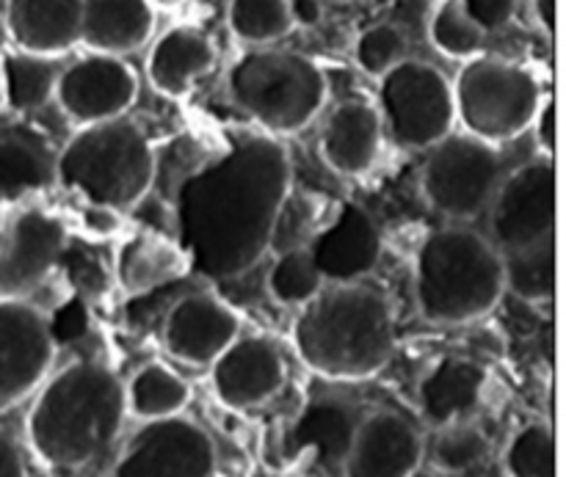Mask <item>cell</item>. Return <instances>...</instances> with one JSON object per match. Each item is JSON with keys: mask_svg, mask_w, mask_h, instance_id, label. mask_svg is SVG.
<instances>
[{"mask_svg": "<svg viewBox=\"0 0 566 477\" xmlns=\"http://www.w3.org/2000/svg\"><path fill=\"white\" fill-rule=\"evenodd\" d=\"M486 213H490V241L501 252L556 241V158L536 155L520 169L503 174Z\"/></svg>", "mask_w": 566, "mask_h": 477, "instance_id": "10", "label": "cell"}, {"mask_svg": "<svg viewBox=\"0 0 566 477\" xmlns=\"http://www.w3.org/2000/svg\"><path fill=\"white\" fill-rule=\"evenodd\" d=\"M429 42L448 59L468 61L484 50L486 31L470 14L464 0H440L431 11Z\"/></svg>", "mask_w": 566, "mask_h": 477, "instance_id": "32", "label": "cell"}, {"mask_svg": "<svg viewBox=\"0 0 566 477\" xmlns=\"http://www.w3.org/2000/svg\"><path fill=\"white\" fill-rule=\"evenodd\" d=\"M298 359L329 381H365L396 353V312L365 282H324L291 329Z\"/></svg>", "mask_w": 566, "mask_h": 477, "instance_id": "2", "label": "cell"}, {"mask_svg": "<svg viewBox=\"0 0 566 477\" xmlns=\"http://www.w3.org/2000/svg\"><path fill=\"white\" fill-rule=\"evenodd\" d=\"M451 86L453 110L462 130L492 147L531 130L545 97L539 77L528 66L481 53L464 61Z\"/></svg>", "mask_w": 566, "mask_h": 477, "instance_id": "7", "label": "cell"}, {"mask_svg": "<svg viewBox=\"0 0 566 477\" xmlns=\"http://www.w3.org/2000/svg\"><path fill=\"white\" fill-rule=\"evenodd\" d=\"M426 152L420 191L429 208L451 224L486 213L506 174L497 147L468 132H451Z\"/></svg>", "mask_w": 566, "mask_h": 477, "instance_id": "9", "label": "cell"}, {"mask_svg": "<svg viewBox=\"0 0 566 477\" xmlns=\"http://www.w3.org/2000/svg\"><path fill=\"white\" fill-rule=\"evenodd\" d=\"M138 97V75L122 55L86 53L61 66L53 99L77 127L127 116Z\"/></svg>", "mask_w": 566, "mask_h": 477, "instance_id": "13", "label": "cell"}, {"mask_svg": "<svg viewBox=\"0 0 566 477\" xmlns=\"http://www.w3.org/2000/svg\"><path fill=\"white\" fill-rule=\"evenodd\" d=\"M216 445L193 420L166 417L142 423L116 456L111 477H213Z\"/></svg>", "mask_w": 566, "mask_h": 477, "instance_id": "11", "label": "cell"}, {"mask_svg": "<svg viewBox=\"0 0 566 477\" xmlns=\"http://www.w3.org/2000/svg\"><path fill=\"white\" fill-rule=\"evenodd\" d=\"M385 144L379 110L368 99L337 103L321 127V160L340 177H363L376 166Z\"/></svg>", "mask_w": 566, "mask_h": 477, "instance_id": "19", "label": "cell"}, {"mask_svg": "<svg viewBox=\"0 0 566 477\" xmlns=\"http://www.w3.org/2000/svg\"><path fill=\"white\" fill-rule=\"evenodd\" d=\"M0 88H3V75H0Z\"/></svg>", "mask_w": 566, "mask_h": 477, "instance_id": "42", "label": "cell"}, {"mask_svg": "<svg viewBox=\"0 0 566 477\" xmlns=\"http://www.w3.org/2000/svg\"><path fill=\"white\" fill-rule=\"evenodd\" d=\"M359 420H363V414L346 398H313L287 431V451H291V456L310 453L324 473L343 475V464L352 451Z\"/></svg>", "mask_w": 566, "mask_h": 477, "instance_id": "20", "label": "cell"}, {"mask_svg": "<svg viewBox=\"0 0 566 477\" xmlns=\"http://www.w3.org/2000/svg\"><path fill=\"white\" fill-rule=\"evenodd\" d=\"M484 392L486 370L479 362L462 357H442L418 381L420 417L431 428L470 420L479 412Z\"/></svg>", "mask_w": 566, "mask_h": 477, "instance_id": "22", "label": "cell"}, {"mask_svg": "<svg viewBox=\"0 0 566 477\" xmlns=\"http://www.w3.org/2000/svg\"><path fill=\"white\" fill-rule=\"evenodd\" d=\"M531 14L545 36H556V0H531Z\"/></svg>", "mask_w": 566, "mask_h": 477, "instance_id": "39", "label": "cell"}, {"mask_svg": "<svg viewBox=\"0 0 566 477\" xmlns=\"http://www.w3.org/2000/svg\"><path fill=\"white\" fill-rule=\"evenodd\" d=\"M191 274L180 243L153 230L127 237L116 252V282L127 296H144Z\"/></svg>", "mask_w": 566, "mask_h": 477, "instance_id": "25", "label": "cell"}, {"mask_svg": "<svg viewBox=\"0 0 566 477\" xmlns=\"http://www.w3.org/2000/svg\"><path fill=\"white\" fill-rule=\"evenodd\" d=\"M464 6L486 33L506 28L517 11V0H464Z\"/></svg>", "mask_w": 566, "mask_h": 477, "instance_id": "36", "label": "cell"}, {"mask_svg": "<svg viewBox=\"0 0 566 477\" xmlns=\"http://www.w3.org/2000/svg\"><path fill=\"white\" fill-rule=\"evenodd\" d=\"M125 384L103 362H72L39 390L28 442L44 464L81 469L116 445L125 425Z\"/></svg>", "mask_w": 566, "mask_h": 477, "instance_id": "3", "label": "cell"}, {"mask_svg": "<svg viewBox=\"0 0 566 477\" xmlns=\"http://www.w3.org/2000/svg\"><path fill=\"white\" fill-rule=\"evenodd\" d=\"M407 33L392 22H376L365 28L354 42V61L370 77H381L387 70L407 59Z\"/></svg>", "mask_w": 566, "mask_h": 477, "instance_id": "35", "label": "cell"}, {"mask_svg": "<svg viewBox=\"0 0 566 477\" xmlns=\"http://www.w3.org/2000/svg\"><path fill=\"white\" fill-rule=\"evenodd\" d=\"M155 28L153 0H83L81 44L92 53H136Z\"/></svg>", "mask_w": 566, "mask_h": 477, "instance_id": "24", "label": "cell"}, {"mask_svg": "<svg viewBox=\"0 0 566 477\" xmlns=\"http://www.w3.org/2000/svg\"><path fill=\"white\" fill-rule=\"evenodd\" d=\"M0 477H25V458L20 445L0 431Z\"/></svg>", "mask_w": 566, "mask_h": 477, "instance_id": "38", "label": "cell"}, {"mask_svg": "<svg viewBox=\"0 0 566 477\" xmlns=\"http://www.w3.org/2000/svg\"><path fill=\"white\" fill-rule=\"evenodd\" d=\"M53 357L55 337L48 315L31 301L0 298V412L42 386Z\"/></svg>", "mask_w": 566, "mask_h": 477, "instance_id": "12", "label": "cell"}, {"mask_svg": "<svg viewBox=\"0 0 566 477\" xmlns=\"http://www.w3.org/2000/svg\"><path fill=\"white\" fill-rule=\"evenodd\" d=\"M227 94L269 136H293L318 119L329 97L326 72L296 50L252 47L227 70Z\"/></svg>", "mask_w": 566, "mask_h": 477, "instance_id": "6", "label": "cell"}, {"mask_svg": "<svg viewBox=\"0 0 566 477\" xmlns=\"http://www.w3.org/2000/svg\"><path fill=\"white\" fill-rule=\"evenodd\" d=\"M216 66V44L202 28L175 25L155 39L147 55V81L158 94L180 99Z\"/></svg>", "mask_w": 566, "mask_h": 477, "instance_id": "23", "label": "cell"}, {"mask_svg": "<svg viewBox=\"0 0 566 477\" xmlns=\"http://www.w3.org/2000/svg\"><path fill=\"white\" fill-rule=\"evenodd\" d=\"M55 180L53 160L33 144L0 138V202H14L25 193L44 191Z\"/></svg>", "mask_w": 566, "mask_h": 477, "instance_id": "31", "label": "cell"}, {"mask_svg": "<svg viewBox=\"0 0 566 477\" xmlns=\"http://www.w3.org/2000/svg\"><path fill=\"white\" fill-rule=\"evenodd\" d=\"M182 3H191V0H153V6H164V9H177Z\"/></svg>", "mask_w": 566, "mask_h": 477, "instance_id": "40", "label": "cell"}, {"mask_svg": "<svg viewBox=\"0 0 566 477\" xmlns=\"http://www.w3.org/2000/svg\"><path fill=\"white\" fill-rule=\"evenodd\" d=\"M291 155L274 136L235 138L180 182L177 243L193 274L230 282L269 252L291 197Z\"/></svg>", "mask_w": 566, "mask_h": 477, "instance_id": "1", "label": "cell"}, {"mask_svg": "<svg viewBox=\"0 0 566 477\" xmlns=\"http://www.w3.org/2000/svg\"><path fill=\"white\" fill-rule=\"evenodd\" d=\"M423 453L426 439L418 425L381 409L359 420L343 477H415Z\"/></svg>", "mask_w": 566, "mask_h": 477, "instance_id": "18", "label": "cell"}, {"mask_svg": "<svg viewBox=\"0 0 566 477\" xmlns=\"http://www.w3.org/2000/svg\"><path fill=\"white\" fill-rule=\"evenodd\" d=\"M304 246L324 282H363L381 259V232L363 204L343 202Z\"/></svg>", "mask_w": 566, "mask_h": 477, "instance_id": "16", "label": "cell"}, {"mask_svg": "<svg viewBox=\"0 0 566 477\" xmlns=\"http://www.w3.org/2000/svg\"><path fill=\"white\" fill-rule=\"evenodd\" d=\"M238 335H241V315L208 290L177 298L160 326V340L169 357L197 368H210V362Z\"/></svg>", "mask_w": 566, "mask_h": 477, "instance_id": "17", "label": "cell"}, {"mask_svg": "<svg viewBox=\"0 0 566 477\" xmlns=\"http://www.w3.org/2000/svg\"><path fill=\"white\" fill-rule=\"evenodd\" d=\"M269 296L282 307H302L324 287L307 246H291L274 259L269 271Z\"/></svg>", "mask_w": 566, "mask_h": 477, "instance_id": "34", "label": "cell"}, {"mask_svg": "<svg viewBox=\"0 0 566 477\" xmlns=\"http://www.w3.org/2000/svg\"><path fill=\"white\" fill-rule=\"evenodd\" d=\"M191 403V386L164 362H147L125 386V409L138 423L177 417Z\"/></svg>", "mask_w": 566, "mask_h": 477, "instance_id": "26", "label": "cell"}, {"mask_svg": "<svg viewBox=\"0 0 566 477\" xmlns=\"http://www.w3.org/2000/svg\"><path fill=\"white\" fill-rule=\"evenodd\" d=\"M503 254V279L506 293L528 304H545L556 298V241L536 243V246L514 248Z\"/></svg>", "mask_w": 566, "mask_h": 477, "instance_id": "28", "label": "cell"}, {"mask_svg": "<svg viewBox=\"0 0 566 477\" xmlns=\"http://www.w3.org/2000/svg\"><path fill=\"white\" fill-rule=\"evenodd\" d=\"M81 20L83 0H6V31L25 53H70L81 44Z\"/></svg>", "mask_w": 566, "mask_h": 477, "instance_id": "21", "label": "cell"}, {"mask_svg": "<svg viewBox=\"0 0 566 477\" xmlns=\"http://www.w3.org/2000/svg\"><path fill=\"white\" fill-rule=\"evenodd\" d=\"M285 379V357L269 337L238 335L210 362V386L232 412H249L269 403L271 398L280 395Z\"/></svg>", "mask_w": 566, "mask_h": 477, "instance_id": "15", "label": "cell"}, {"mask_svg": "<svg viewBox=\"0 0 566 477\" xmlns=\"http://www.w3.org/2000/svg\"><path fill=\"white\" fill-rule=\"evenodd\" d=\"M536 144H539L542 155L556 158V144H558V125H556V97H542L539 108H536L534 121H531Z\"/></svg>", "mask_w": 566, "mask_h": 477, "instance_id": "37", "label": "cell"}, {"mask_svg": "<svg viewBox=\"0 0 566 477\" xmlns=\"http://www.w3.org/2000/svg\"><path fill=\"white\" fill-rule=\"evenodd\" d=\"M0 75H3L0 94L9 108L17 114H28L53 99L61 66L59 59H50V55L14 50V53L0 55Z\"/></svg>", "mask_w": 566, "mask_h": 477, "instance_id": "27", "label": "cell"}, {"mask_svg": "<svg viewBox=\"0 0 566 477\" xmlns=\"http://www.w3.org/2000/svg\"><path fill=\"white\" fill-rule=\"evenodd\" d=\"M227 25L232 36L252 47H265L296 28L291 0H230Z\"/></svg>", "mask_w": 566, "mask_h": 477, "instance_id": "29", "label": "cell"}, {"mask_svg": "<svg viewBox=\"0 0 566 477\" xmlns=\"http://www.w3.org/2000/svg\"><path fill=\"white\" fill-rule=\"evenodd\" d=\"M55 180L88 204L133 210L153 191L155 160L147 132L127 116L77 127L53 163Z\"/></svg>", "mask_w": 566, "mask_h": 477, "instance_id": "5", "label": "cell"}, {"mask_svg": "<svg viewBox=\"0 0 566 477\" xmlns=\"http://www.w3.org/2000/svg\"><path fill=\"white\" fill-rule=\"evenodd\" d=\"M509 477H556V431L545 420L517 428L503 451Z\"/></svg>", "mask_w": 566, "mask_h": 477, "instance_id": "33", "label": "cell"}, {"mask_svg": "<svg viewBox=\"0 0 566 477\" xmlns=\"http://www.w3.org/2000/svg\"><path fill=\"white\" fill-rule=\"evenodd\" d=\"M376 81L381 130L396 147L426 152L451 136L457 125L453 86L440 66L407 55Z\"/></svg>", "mask_w": 566, "mask_h": 477, "instance_id": "8", "label": "cell"}, {"mask_svg": "<svg viewBox=\"0 0 566 477\" xmlns=\"http://www.w3.org/2000/svg\"><path fill=\"white\" fill-rule=\"evenodd\" d=\"M66 248V226L42 208L6 219L0 241V298L28 301L48 282Z\"/></svg>", "mask_w": 566, "mask_h": 477, "instance_id": "14", "label": "cell"}, {"mask_svg": "<svg viewBox=\"0 0 566 477\" xmlns=\"http://www.w3.org/2000/svg\"><path fill=\"white\" fill-rule=\"evenodd\" d=\"M490 436L473 420H459L437 428L434 439L426 442L423 458H429L431 467L440 473L464 475L490 456Z\"/></svg>", "mask_w": 566, "mask_h": 477, "instance_id": "30", "label": "cell"}, {"mask_svg": "<svg viewBox=\"0 0 566 477\" xmlns=\"http://www.w3.org/2000/svg\"><path fill=\"white\" fill-rule=\"evenodd\" d=\"M3 226H6V219H3V213H0V241H3Z\"/></svg>", "mask_w": 566, "mask_h": 477, "instance_id": "41", "label": "cell"}, {"mask_svg": "<svg viewBox=\"0 0 566 477\" xmlns=\"http://www.w3.org/2000/svg\"><path fill=\"white\" fill-rule=\"evenodd\" d=\"M503 293V254L486 235L448 224L420 243L415 301L423 320L437 326L473 324L497 307Z\"/></svg>", "mask_w": 566, "mask_h": 477, "instance_id": "4", "label": "cell"}]
</instances>
